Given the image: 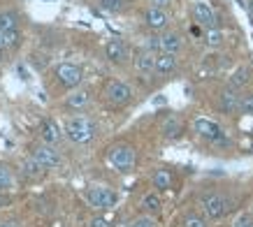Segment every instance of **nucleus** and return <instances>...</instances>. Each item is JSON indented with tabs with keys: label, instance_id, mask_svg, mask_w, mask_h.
Returning <instances> with one entry per match:
<instances>
[{
	"label": "nucleus",
	"instance_id": "nucleus-23",
	"mask_svg": "<svg viewBox=\"0 0 253 227\" xmlns=\"http://www.w3.org/2000/svg\"><path fill=\"white\" fill-rule=\"evenodd\" d=\"M142 209H144L146 213H158L161 211V197L156 195V192L144 195V199H142Z\"/></svg>",
	"mask_w": 253,
	"mask_h": 227
},
{
	"label": "nucleus",
	"instance_id": "nucleus-34",
	"mask_svg": "<svg viewBox=\"0 0 253 227\" xmlns=\"http://www.w3.org/2000/svg\"><path fill=\"white\" fill-rule=\"evenodd\" d=\"M0 227H14L12 223H0Z\"/></svg>",
	"mask_w": 253,
	"mask_h": 227
},
{
	"label": "nucleus",
	"instance_id": "nucleus-26",
	"mask_svg": "<svg viewBox=\"0 0 253 227\" xmlns=\"http://www.w3.org/2000/svg\"><path fill=\"white\" fill-rule=\"evenodd\" d=\"M232 227H253V213H239L235 223H232Z\"/></svg>",
	"mask_w": 253,
	"mask_h": 227
},
{
	"label": "nucleus",
	"instance_id": "nucleus-35",
	"mask_svg": "<svg viewBox=\"0 0 253 227\" xmlns=\"http://www.w3.org/2000/svg\"><path fill=\"white\" fill-rule=\"evenodd\" d=\"M2 53H5V49H2V46H0V58H2Z\"/></svg>",
	"mask_w": 253,
	"mask_h": 227
},
{
	"label": "nucleus",
	"instance_id": "nucleus-32",
	"mask_svg": "<svg viewBox=\"0 0 253 227\" xmlns=\"http://www.w3.org/2000/svg\"><path fill=\"white\" fill-rule=\"evenodd\" d=\"M149 2H151V7L168 9V7H172V2H174V0H149Z\"/></svg>",
	"mask_w": 253,
	"mask_h": 227
},
{
	"label": "nucleus",
	"instance_id": "nucleus-25",
	"mask_svg": "<svg viewBox=\"0 0 253 227\" xmlns=\"http://www.w3.org/2000/svg\"><path fill=\"white\" fill-rule=\"evenodd\" d=\"M184 227H207V220L202 216H195V213H188L184 218Z\"/></svg>",
	"mask_w": 253,
	"mask_h": 227
},
{
	"label": "nucleus",
	"instance_id": "nucleus-17",
	"mask_svg": "<svg viewBox=\"0 0 253 227\" xmlns=\"http://www.w3.org/2000/svg\"><path fill=\"white\" fill-rule=\"evenodd\" d=\"M88 100H91V93L88 91H75L72 95H68L65 107H68V109H84V107L88 105Z\"/></svg>",
	"mask_w": 253,
	"mask_h": 227
},
{
	"label": "nucleus",
	"instance_id": "nucleus-31",
	"mask_svg": "<svg viewBox=\"0 0 253 227\" xmlns=\"http://www.w3.org/2000/svg\"><path fill=\"white\" fill-rule=\"evenodd\" d=\"M146 46H149V51H151V53H154L156 49H161V35H154V38H149Z\"/></svg>",
	"mask_w": 253,
	"mask_h": 227
},
{
	"label": "nucleus",
	"instance_id": "nucleus-16",
	"mask_svg": "<svg viewBox=\"0 0 253 227\" xmlns=\"http://www.w3.org/2000/svg\"><path fill=\"white\" fill-rule=\"evenodd\" d=\"M135 68L142 72V75H154L156 72V56L151 51H142L135 58Z\"/></svg>",
	"mask_w": 253,
	"mask_h": 227
},
{
	"label": "nucleus",
	"instance_id": "nucleus-20",
	"mask_svg": "<svg viewBox=\"0 0 253 227\" xmlns=\"http://www.w3.org/2000/svg\"><path fill=\"white\" fill-rule=\"evenodd\" d=\"M179 135H181V123H179V118L169 116L168 121L163 123V137L165 139H176Z\"/></svg>",
	"mask_w": 253,
	"mask_h": 227
},
{
	"label": "nucleus",
	"instance_id": "nucleus-15",
	"mask_svg": "<svg viewBox=\"0 0 253 227\" xmlns=\"http://www.w3.org/2000/svg\"><path fill=\"white\" fill-rule=\"evenodd\" d=\"M176 70V56L174 53H158L156 56V72L158 75H172Z\"/></svg>",
	"mask_w": 253,
	"mask_h": 227
},
{
	"label": "nucleus",
	"instance_id": "nucleus-3",
	"mask_svg": "<svg viewBox=\"0 0 253 227\" xmlns=\"http://www.w3.org/2000/svg\"><path fill=\"white\" fill-rule=\"evenodd\" d=\"M200 206H202V211H205L207 218L218 220L230 211V199L218 195V192H207V195L200 197Z\"/></svg>",
	"mask_w": 253,
	"mask_h": 227
},
{
	"label": "nucleus",
	"instance_id": "nucleus-14",
	"mask_svg": "<svg viewBox=\"0 0 253 227\" xmlns=\"http://www.w3.org/2000/svg\"><path fill=\"white\" fill-rule=\"evenodd\" d=\"M105 53H107V58L112 63H123L128 58V51H126V44H123L121 39H109L107 46H105Z\"/></svg>",
	"mask_w": 253,
	"mask_h": 227
},
{
	"label": "nucleus",
	"instance_id": "nucleus-30",
	"mask_svg": "<svg viewBox=\"0 0 253 227\" xmlns=\"http://www.w3.org/2000/svg\"><path fill=\"white\" fill-rule=\"evenodd\" d=\"M130 227H156V220L151 216H142V218H135L130 223Z\"/></svg>",
	"mask_w": 253,
	"mask_h": 227
},
{
	"label": "nucleus",
	"instance_id": "nucleus-5",
	"mask_svg": "<svg viewBox=\"0 0 253 227\" xmlns=\"http://www.w3.org/2000/svg\"><path fill=\"white\" fill-rule=\"evenodd\" d=\"M86 199H88V204L95 206V209H114V204L119 202V197H116L114 190L102 188V186L88 188V192H86Z\"/></svg>",
	"mask_w": 253,
	"mask_h": 227
},
{
	"label": "nucleus",
	"instance_id": "nucleus-4",
	"mask_svg": "<svg viewBox=\"0 0 253 227\" xmlns=\"http://www.w3.org/2000/svg\"><path fill=\"white\" fill-rule=\"evenodd\" d=\"M54 76L63 88H77L82 79H84V72H82V68L72 65V63H61V65H56Z\"/></svg>",
	"mask_w": 253,
	"mask_h": 227
},
{
	"label": "nucleus",
	"instance_id": "nucleus-29",
	"mask_svg": "<svg viewBox=\"0 0 253 227\" xmlns=\"http://www.w3.org/2000/svg\"><path fill=\"white\" fill-rule=\"evenodd\" d=\"M100 5H102V9H107V12H119L123 7V0H100Z\"/></svg>",
	"mask_w": 253,
	"mask_h": 227
},
{
	"label": "nucleus",
	"instance_id": "nucleus-22",
	"mask_svg": "<svg viewBox=\"0 0 253 227\" xmlns=\"http://www.w3.org/2000/svg\"><path fill=\"white\" fill-rule=\"evenodd\" d=\"M21 169H23V174H26V176H31V179H38V176L42 174V169H44V167L40 165L35 158H28V160H23V162H21Z\"/></svg>",
	"mask_w": 253,
	"mask_h": 227
},
{
	"label": "nucleus",
	"instance_id": "nucleus-13",
	"mask_svg": "<svg viewBox=\"0 0 253 227\" xmlns=\"http://www.w3.org/2000/svg\"><path fill=\"white\" fill-rule=\"evenodd\" d=\"M184 46V39L179 33H163L161 35V51L163 53H179Z\"/></svg>",
	"mask_w": 253,
	"mask_h": 227
},
{
	"label": "nucleus",
	"instance_id": "nucleus-24",
	"mask_svg": "<svg viewBox=\"0 0 253 227\" xmlns=\"http://www.w3.org/2000/svg\"><path fill=\"white\" fill-rule=\"evenodd\" d=\"M205 42H207L209 46H221V42H223V33L218 31V28H209L207 35H205Z\"/></svg>",
	"mask_w": 253,
	"mask_h": 227
},
{
	"label": "nucleus",
	"instance_id": "nucleus-1",
	"mask_svg": "<svg viewBox=\"0 0 253 227\" xmlns=\"http://www.w3.org/2000/svg\"><path fill=\"white\" fill-rule=\"evenodd\" d=\"M98 132V125L95 121L91 118H86V116H75V118H70L65 123V135L75 142V144H86V142H91L93 137Z\"/></svg>",
	"mask_w": 253,
	"mask_h": 227
},
{
	"label": "nucleus",
	"instance_id": "nucleus-7",
	"mask_svg": "<svg viewBox=\"0 0 253 227\" xmlns=\"http://www.w3.org/2000/svg\"><path fill=\"white\" fill-rule=\"evenodd\" d=\"M193 130L198 132L202 139H207V142H211V144H216L218 139H223V130L221 125L216 121H211V118H205V116H200V118H195V123H193Z\"/></svg>",
	"mask_w": 253,
	"mask_h": 227
},
{
	"label": "nucleus",
	"instance_id": "nucleus-11",
	"mask_svg": "<svg viewBox=\"0 0 253 227\" xmlns=\"http://www.w3.org/2000/svg\"><path fill=\"white\" fill-rule=\"evenodd\" d=\"M144 23L151 28V31H163V28H168L169 16H168V12H165V9L149 7L144 12Z\"/></svg>",
	"mask_w": 253,
	"mask_h": 227
},
{
	"label": "nucleus",
	"instance_id": "nucleus-28",
	"mask_svg": "<svg viewBox=\"0 0 253 227\" xmlns=\"http://www.w3.org/2000/svg\"><path fill=\"white\" fill-rule=\"evenodd\" d=\"M12 186V174H9V169L5 165H0V190H5Z\"/></svg>",
	"mask_w": 253,
	"mask_h": 227
},
{
	"label": "nucleus",
	"instance_id": "nucleus-18",
	"mask_svg": "<svg viewBox=\"0 0 253 227\" xmlns=\"http://www.w3.org/2000/svg\"><path fill=\"white\" fill-rule=\"evenodd\" d=\"M172 174H169V169H158L154 174V188L156 190H161V192H165V190L172 188Z\"/></svg>",
	"mask_w": 253,
	"mask_h": 227
},
{
	"label": "nucleus",
	"instance_id": "nucleus-27",
	"mask_svg": "<svg viewBox=\"0 0 253 227\" xmlns=\"http://www.w3.org/2000/svg\"><path fill=\"white\" fill-rule=\"evenodd\" d=\"M239 112H242V114H253V93H246V95H242Z\"/></svg>",
	"mask_w": 253,
	"mask_h": 227
},
{
	"label": "nucleus",
	"instance_id": "nucleus-10",
	"mask_svg": "<svg viewBox=\"0 0 253 227\" xmlns=\"http://www.w3.org/2000/svg\"><path fill=\"white\" fill-rule=\"evenodd\" d=\"M239 102H242V95H237V91L235 88H223L221 93H218V109H221L223 114H235L239 112Z\"/></svg>",
	"mask_w": 253,
	"mask_h": 227
},
{
	"label": "nucleus",
	"instance_id": "nucleus-12",
	"mask_svg": "<svg viewBox=\"0 0 253 227\" xmlns=\"http://www.w3.org/2000/svg\"><path fill=\"white\" fill-rule=\"evenodd\" d=\"M40 137L44 139L46 144H56V142L63 137V132H61V128H58V123L56 121L44 118V121L40 123Z\"/></svg>",
	"mask_w": 253,
	"mask_h": 227
},
{
	"label": "nucleus",
	"instance_id": "nucleus-2",
	"mask_svg": "<svg viewBox=\"0 0 253 227\" xmlns=\"http://www.w3.org/2000/svg\"><path fill=\"white\" fill-rule=\"evenodd\" d=\"M135 158H137V155H135V149H132L130 144H114L107 151L109 165L114 167V169H119V172H123V174L132 172Z\"/></svg>",
	"mask_w": 253,
	"mask_h": 227
},
{
	"label": "nucleus",
	"instance_id": "nucleus-8",
	"mask_svg": "<svg viewBox=\"0 0 253 227\" xmlns=\"http://www.w3.org/2000/svg\"><path fill=\"white\" fill-rule=\"evenodd\" d=\"M193 19L198 21V26L207 28V31L209 28H216V12L209 0H198L193 5Z\"/></svg>",
	"mask_w": 253,
	"mask_h": 227
},
{
	"label": "nucleus",
	"instance_id": "nucleus-33",
	"mask_svg": "<svg viewBox=\"0 0 253 227\" xmlns=\"http://www.w3.org/2000/svg\"><path fill=\"white\" fill-rule=\"evenodd\" d=\"M91 227H109V223L102 216H95V218L91 220Z\"/></svg>",
	"mask_w": 253,
	"mask_h": 227
},
{
	"label": "nucleus",
	"instance_id": "nucleus-9",
	"mask_svg": "<svg viewBox=\"0 0 253 227\" xmlns=\"http://www.w3.org/2000/svg\"><path fill=\"white\" fill-rule=\"evenodd\" d=\"M33 158L38 160V162L44 167V169H54V167L61 165V155H58V151H56V149H51V144L35 146V151H33Z\"/></svg>",
	"mask_w": 253,
	"mask_h": 227
},
{
	"label": "nucleus",
	"instance_id": "nucleus-19",
	"mask_svg": "<svg viewBox=\"0 0 253 227\" xmlns=\"http://www.w3.org/2000/svg\"><path fill=\"white\" fill-rule=\"evenodd\" d=\"M249 81H251V70L246 68V65L237 68L235 72H232V76H230V86H232V88H242V86H246Z\"/></svg>",
	"mask_w": 253,
	"mask_h": 227
},
{
	"label": "nucleus",
	"instance_id": "nucleus-21",
	"mask_svg": "<svg viewBox=\"0 0 253 227\" xmlns=\"http://www.w3.org/2000/svg\"><path fill=\"white\" fill-rule=\"evenodd\" d=\"M0 31H19V16L14 12H2L0 14Z\"/></svg>",
	"mask_w": 253,
	"mask_h": 227
},
{
	"label": "nucleus",
	"instance_id": "nucleus-6",
	"mask_svg": "<svg viewBox=\"0 0 253 227\" xmlns=\"http://www.w3.org/2000/svg\"><path fill=\"white\" fill-rule=\"evenodd\" d=\"M132 98V91L128 83L123 81H109L107 88H105V100H107L112 107H123L128 105Z\"/></svg>",
	"mask_w": 253,
	"mask_h": 227
}]
</instances>
